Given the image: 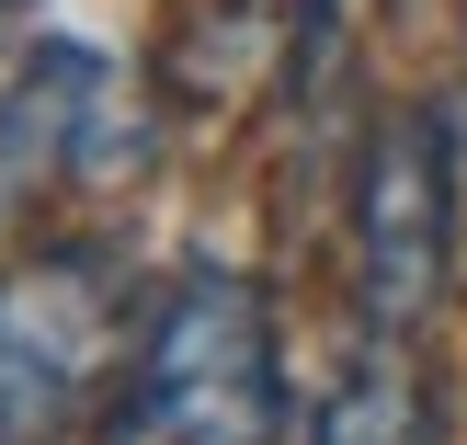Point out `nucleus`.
Segmentation results:
<instances>
[{
	"mask_svg": "<svg viewBox=\"0 0 467 445\" xmlns=\"http://www.w3.org/2000/svg\"><path fill=\"white\" fill-rule=\"evenodd\" d=\"M308 445H422V388L400 355H365L331 400L308 411Z\"/></svg>",
	"mask_w": 467,
	"mask_h": 445,
	"instance_id": "obj_4",
	"label": "nucleus"
},
{
	"mask_svg": "<svg viewBox=\"0 0 467 445\" xmlns=\"http://www.w3.org/2000/svg\"><path fill=\"white\" fill-rule=\"evenodd\" d=\"M354 251H365V309L388 332H410L445 297V263H456V137H445V114H388L365 137Z\"/></svg>",
	"mask_w": 467,
	"mask_h": 445,
	"instance_id": "obj_2",
	"label": "nucleus"
},
{
	"mask_svg": "<svg viewBox=\"0 0 467 445\" xmlns=\"http://www.w3.org/2000/svg\"><path fill=\"white\" fill-rule=\"evenodd\" d=\"M46 423H23V400H12V388H0V445H35Z\"/></svg>",
	"mask_w": 467,
	"mask_h": 445,
	"instance_id": "obj_5",
	"label": "nucleus"
},
{
	"mask_svg": "<svg viewBox=\"0 0 467 445\" xmlns=\"http://www.w3.org/2000/svg\"><path fill=\"white\" fill-rule=\"evenodd\" d=\"M126 434L149 445H274L285 434L274 309L240 274H182L149 309L137 366H126Z\"/></svg>",
	"mask_w": 467,
	"mask_h": 445,
	"instance_id": "obj_1",
	"label": "nucleus"
},
{
	"mask_svg": "<svg viewBox=\"0 0 467 445\" xmlns=\"http://www.w3.org/2000/svg\"><path fill=\"white\" fill-rule=\"evenodd\" d=\"M0 12H12V0H0Z\"/></svg>",
	"mask_w": 467,
	"mask_h": 445,
	"instance_id": "obj_6",
	"label": "nucleus"
},
{
	"mask_svg": "<svg viewBox=\"0 0 467 445\" xmlns=\"http://www.w3.org/2000/svg\"><path fill=\"white\" fill-rule=\"evenodd\" d=\"M103 355H114V297L91 251H46L0 274V388L23 400V423H57Z\"/></svg>",
	"mask_w": 467,
	"mask_h": 445,
	"instance_id": "obj_3",
	"label": "nucleus"
}]
</instances>
